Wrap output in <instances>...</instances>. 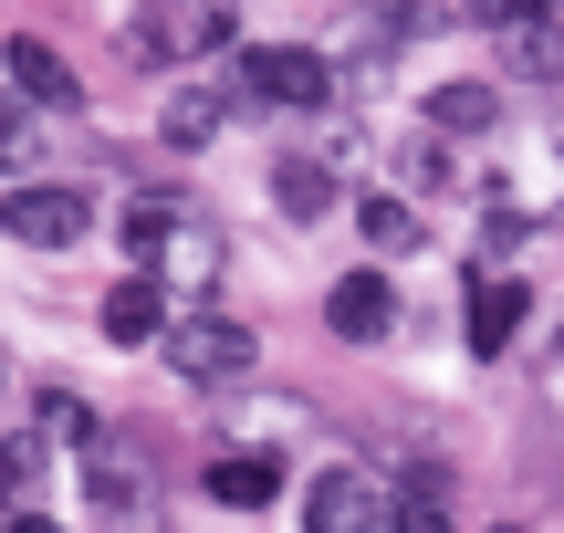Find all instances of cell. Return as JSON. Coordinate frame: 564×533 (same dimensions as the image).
Masks as SVG:
<instances>
[{
  "label": "cell",
  "mask_w": 564,
  "mask_h": 533,
  "mask_svg": "<svg viewBox=\"0 0 564 533\" xmlns=\"http://www.w3.org/2000/svg\"><path fill=\"white\" fill-rule=\"evenodd\" d=\"M0 533H63V523H53V513H42V502H21V513H11V523H0Z\"/></svg>",
  "instance_id": "cell-22"
},
{
  "label": "cell",
  "mask_w": 564,
  "mask_h": 533,
  "mask_svg": "<svg viewBox=\"0 0 564 533\" xmlns=\"http://www.w3.org/2000/svg\"><path fill=\"white\" fill-rule=\"evenodd\" d=\"M554 388H564V367H554Z\"/></svg>",
  "instance_id": "cell-25"
},
{
  "label": "cell",
  "mask_w": 564,
  "mask_h": 533,
  "mask_svg": "<svg viewBox=\"0 0 564 533\" xmlns=\"http://www.w3.org/2000/svg\"><path fill=\"white\" fill-rule=\"evenodd\" d=\"M84 513L105 533H147L158 523V460H147L137 439H95V450H84Z\"/></svg>",
  "instance_id": "cell-5"
},
{
  "label": "cell",
  "mask_w": 564,
  "mask_h": 533,
  "mask_svg": "<svg viewBox=\"0 0 564 533\" xmlns=\"http://www.w3.org/2000/svg\"><path fill=\"white\" fill-rule=\"evenodd\" d=\"M95 325H105V346H167V283H147V272H126V283H105V304H95Z\"/></svg>",
  "instance_id": "cell-12"
},
{
  "label": "cell",
  "mask_w": 564,
  "mask_h": 533,
  "mask_svg": "<svg viewBox=\"0 0 564 533\" xmlns=\"http://www.w3.org/2000/svg\"><path fill=\"white\" fill-rule=\"evenodd\" d=\"M0 63H11V95L32 105V116H74V105H84V74H74V63L53 53V42L11 32V42H0Z\"/></svg>",
  "instance_id": "cell-9"
},
{
  "label": "cell",
  "mask_w": 564,
  "mask_h": 533,
  "mask_svg": "<svg viewBox=\"0 0 564 533\" xmlns=\"http://www.w3.org/2000/svg\"><path fill=\"white\" fill-rule=\"evenodd\" d=\"M377 533H460V492H449V471H440V460H408V471L387 481Z\"/></svg>",
  "instance_id": "cell-8"
},
{
  "label": "cell",
  "mask_w": 564,
  "mask_h": 533,
  "mask_svg": "<svg viewBox=\"0 0 564 533\" xmlns=\"http://www.w3.org/2000/svg\"><path fill=\"white\" fill-rule=\"evenodd\" d=\"M0 178H42V116H32V105H11V116H0Z\"/></svg>",
  "instance_id": "cell-19"
},
{
  "label": "cell",
  "mask_w": 564,
  "mask_h": 533,
  "mask_svg": "<svg viewBox=\"0 0 564 533\" xmlns=\"http://www.w3.org/2000/svg\"><path fill=\"white\" fill-rule=\"evenodd\" d=\"M116 241H126V262H137L147 283H167V293H209L220 262H230L220 220H199V209H178V199H126Z\"/></svg>",
  "instance_id": "cell-1"
},
{
  "label": "cell",
  "mask_w": 564,
  "mask_h": 533,
  "mask_svg": "<svg viewBox=\"0 0 564 533\" xmlns=\"http://www.w3.org/2000/svg\"><path fill=\"white\" fill-rule=\"evenodd\" d=\"M199 492L220 502V513H262V502H282V460L272 450H220L199 471Z\"/></svg>",
  "instance_id": "cell-13"
},
{
  "label": "cell",
  "mask_w": 564,
  "mask_h": 533,
  "mask_svg": "<svg viewBox=\"0 0 564 533\" xmlns=\"http://www.w3.org/2000/svg\"><path fill=\"white\" fill-rule=\"evenodd\" d=\"M387 492L356 471V460H324L314 481H303V533H377Z\"/></svg>",
  "instance_id": "cell-7"
},
{
  "label": "cell",
  "mask_w": 564,
  "mask_h": 533,
  "mask_svg": "<svg viewBox=\"0 0 564 533\" xmlns=\"http://www.w3.org/2000/svg\"><path fill=\"white\" fill-rule=\"evenodd\" d=\"M324 325H335L345 346H387V335H398V283H387V272H345V283L324 293Z\"/></svg>",
  "instance_id": "cell-11"
},
{
  "label": "cell",
  "mask_w": 564,
  "mask_h": 533,
  "mask_svg": "<svg viewBox=\"0 0 564 533\" xmlns=\"http://www.w3.org/2000/svg\"><path fill=\"white\" fill-rule=\"evenodd\" d=\"M158 356H167V377H188V388H251V367H262V335H251L241 314H178Z\"/></svg>",
  "instance_id": "cell-4"
},
{
  "label": "cell",
  "mask_w": 564,
  "mask_h": 533,
  "mask_svg": "<svg viewBox=\"0 0 564 533\" xmlns=\"http://www.w3.org/2000/svg\"><path fill=\"white\" fill-rule=\"evenodd\" d=\"M356 230H366L377 262H398V251L429 241V230H419V199H398V188H366V199H356Z\"/></svg>",
  "instance_id": "cell-17"
},
{
  "label": "cell",
  "mask_w": 564,
  "mask_h": 533,
  "mask_svg": "<svg viewBox=\"0 0 564 533\" xmlns=\"http://www.w3.org/2000/svg\"><path fill=\"white\" fill-rule=\"evenodd\" d=\"M230 105H251V116H324V105H335V63H324L314 42H241Z\"/></svg>",
  "instance_id": "cell-3"
},
{
  "label": "cell",
  "mask_w": 564,
  "mask_h": 533,
  "mask_svg": "<svg viewBox=\"0 0 564 533\" xmlns=\"http://www.w3.org/2000/svg\"><path fill=\"white\" fill-rule=\"evenodd\" d=\"M32 481H42V429H21V439H0V492H32Z\"/></svg>",
  "instance_id": "cell-20"
},
{
  "label": "cell",
  "mask_w": 564,
  "mask_h": 533,
  "mask_svg": "<svg viewBox=\"0 0 564 533\" xmlns=\"http://www.w3.org/2000/svg\"><path fill=\"white\" fill-rule=\"evenodd\" d=\"M209 53H241L230 0H137L126 11V63H147V74H178V63H209Z\"/></svg>",
  "instance_id": "cell-2"
},
{
  "label": "cell",
  "mask_w": 564,
  "mask_h": 533,
  "mask_svg": "<svg viewBox=\"0 0 564 533\" xmlns=\"http://www.w3.org/2000/svg\"><path fill=\"white\" fill-rule=\"evenodd\" d=\"M419 116H429V137H491V126H502V95L460 74V84H429Z\"/></svg>",
  "instance_id": "cell-16"
},
{
  "label": "cell",
  "mask_w": 564,
  "mask_h": 533,
  "mask_svg": "<svg viewBox=\"0 0 564 533\" xmlns=\"http://www.w3.org/2000/svg\"><path fill=\"white\" fill-rule=\"evenodd\" d=\"M220 126H230V95H220V84H178V95H167V116H158V146L199 157V146L220 137Z\"/></svg>",
  "instance_id": "cell-15"
},
{
  "label": "cell",
  "mask_w": 564,
  "mask_h": 533,
  "mask_svg": "<svg viewBox=\"0 0 564 533\" xmlns=\"http://www.w3.org/2000/svg\"><path fill=\"white\" fill-rule=\"evenodd\" d=\"M0 377H11V367H0Z\"/></svg>",
  "instance_id": "cell-26"
},
{
  "label": "cell",
  "mask_w": 564,
  "mask_h": 533,
  "mask_svg": "<svg viewBox=\"0 0 564 533\" xmlns=\"http://www.w3.org/2000/svg\"><path fill=\"white\" fill-rule=\"evenodd\" d=\"M32 429H42V439H74V450H95V439H105L95 409H84L74 388H42V398H32Z\"/></svg>",
  "instance_id": "cell-18"
},
{
  "label": "cell",
  "mask_w": 564,
  "mask_h": 533,
  "mask_svg": "<svg viewBox=\"0 0 564 533\" xmlns=\"http://www.w3.org/2000/svg\"><path fill=\"white\" fill-rule=\"evenodd\" d=\"M398 178H408V188H449V157H440V137H408V146H398Z\"/></svg>",
  "instance_id": "cell-21"
},
{
  "label": "cell",
  "mask_w": 564,
  "mask_h": 533,
  "mask_svg": "<svg viewBox=\"0 0 564 533\" xmlns=\"http://www.w3.org/2000/svg\"><path fill=\"white\" fill-rule=\"evenodd\" d=\"M272 209H282V220H324V209H335V157L282 146V157H272Z\"/></svg>",
  "instance_id": "cell-14"
},
{
  "label": "cell",
  "mask_w": 564,
  "mask_h": 533,
  "mask_svg": "<svg viewBox=\"0 0 564 533\" xmlns=\"http://www.w3.org/2000/svg\"><path fill=\"white\" fill-rule=\"evenodd\" d=\"M11 513H21V502H11V492H0V523H11Z\"/></svg>",
  "instance_id": "cell-23"
},
{
  "label": "cell",
  "mask_w": 564,
  "mask_h": 533,
  "mask_svg": "<svg viewBox=\"0 0 564 533\" xmlns=\"http://www.w3.org/2000/svg\"><path fill=\"white\" fill-rule=\"evenodd\" d=\"M0 230H11L21 251H74L84 230H95V188H74V178H21V188H0Z\"/></svg>",
  "instance_id": "cell-6"
},
{
  "label": "cell",
  "mask_w": 564,
  "mask_h": 533,
  "mask_svg": "<svg viewBox=\"0 0 564 533\" xmlns=\"http://www.w3.org/2000/svg\"><path fill=\"white\" fill-rule=\"evenodd\" d=\"M523 314H533V293H523V272H470V314H460V335H470V356H512V335H523Z\"/></svg>",
  "instance_id": "cell-10"
},
{
  "label": "cell",
  "mask_w": 564,
  "mask_h": 533,
  "mask_svg": "<svg viewBox=\"0 0 564 533\" xmlns=\"http://www.w3.org/2000/svg\"><path fill=\"white\" fill-rule=\"evenodd\" d=\"M491 533H523V523H491Z\"/></svg>",
  "instance_id": "cell-24"
}]
</instances>
